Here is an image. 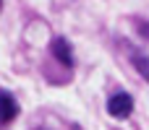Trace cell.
Listing matches in <instances>:
<instances>
[{
    "label": "cell",
    "mask_w": 149,
    "mask_h": 130,
    "mask_svg": "<svg viewBox=\"0 0 149 130\" xmlns=\"http://www.w3.org/2000/svg\"><path fill=\"white\" fill-rule=\"evenodd\" d=\"M131 112H134V99H131L128 91H118L107 99V115L110 117L126 120V117H131Z\"/></svg>",
    "instance_id": "6da1fadb"
},
{
    "label": "cell",
    "mask_w": 149,
    "mask_h": 130,
    "mask_svg": "<svg viewBox=\"0 0 149 130\" xmlns=\"http://www.w3.org/2000/svg\"><path fill=\"white\" fill-rule=\"evenodd\" d=\"M18 112H21V107H18L16 96H13L10 91L0 89V130L8 128V125L18 117Z\"/></svg>",
    "instance_id": "7a4b0ae2"
},
{
    "label": "cell",
    "mask_w": 149,
    "mask_h": 130,
    "mask_svg": "<svg viewBox=\"0 0 149 130\" xmlns=\"http://www.w3.org/2000/svg\"><path fill=\"white\" fill-rule=\"evenodd\" d=\"M50 52H52V57H55L58 63H63L65 68H73V65H76L73 50H71V44H68L65 36H55V39L50 42Z\"/></svg>",
    "instance_id": "3957f363"
},
{
    "label": "cell",
    "mask_w": 149,
    "mask_h": 130,
    "mask_svg": "<svg viewBox=\"0 0 149 130\" xmlns=\"http://www.w3.org/2000/svg\"><path fill=\"white\" fill-rule=\"evenodd\" d=\"M128 55H131L134 68L141 73V78H147V81H149V55H147V52H139V50H131V47H128Z\"/></svg>",
    "instance_id": "277c9868"
},
{
    "label": "cell",
    "mask_w": 149,
    "mask_h": 130,
    "mask_svg": "<svg viewBox=\"0 0 149 130\" xmlns=\"http://www.w3.org/2000/svg\"><path fill=\"white\" fill-rule=\"evenodd\" d=\"M134 26L139 34H144V39H149V21H134Z\"/></svg>",
    "instance_id": "5b68a950"
},
{
    "label": "cell",
    "mask_w": 149,
    "mask_h": 130,
    "mask_svg": "<svg viewBox=\"0 0 149 130\" xmlns=\"http://www.w3.org/2000/svg\"><path fill=\"white\" fill-rule=\"evenodd\" d=\"M0 8H3V0H0Z\"/></svg>",
    "instance_id": "8992f818"
}]
</instances>
